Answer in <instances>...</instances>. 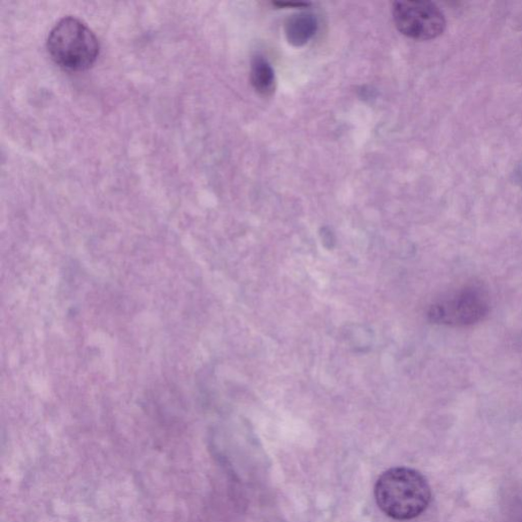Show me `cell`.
Listing matches in <instances>:
<instances>
[{
    "label": "cell",
    "mask_w": 522,
    "mask_h": 522,
    "mask_svg": "<svg viewBox=\"0 0 522 522\" xmlns=\"http://www.w3.org/2000/svg\"><path fill=\"white\" fill-rule=\"evenodd\" d=\"M344 338L356 351H364L366 348H370L373 341L371 329H367L362 325L347 327Z\"/></svg>",
    "instance_id": "cell-7"
},
{
    "label": "cell",
    "mask_w": 522,
    "mask_h": 522,
    "mask_svg": "<svg viewBox=\"0 0 522 522\" xmlns=\"http://www.w3.org/2000/svg\"><path fill=\"white\" fill-rule=\"evenodd\" d=\"M250 80L253 88L259 94L268 96L274 91V72L268 61L263 57L252 60Z\"/></svg>",
    "instance_id": "cell-6"
},
{
    "label": "cell",
    "mask_w": 522,
    "mask_h": 522,
    "mask_svg": "<svg viewBox=\"0 0 522 522\" xmlns=\"http://www.w3.org/2000/svg\"><path fill=\"white\" fill-rule=\"evenodd\" d=\"M318 29V21L313 14L302 13L292 15L285 26L288 41L294 46L309 42Z\"/></svg>",
    "instance_id": "cell-5"
},
{
    "label": "cell",
    "mask_w": 522,
    "mask_h": 522,
    "mask_svg": "<svg viewBox=\"0 0 522 522\" xmlns=\"http://www.w3.org/2000/svg\"><path fill=\"white\" fill-rule=\"evenodd\" d=\"M393 19L403 35L416 40H435L444 33L447 24L440 7L426 0L394 3Z\"/></svg>",
    "instance_id": "cell-4"
},
{
    "label": "cell",
    "mask_w": 522,
    "mask_h": 522,
    "mask_svg": "<svg viewBox=\"0 0 522 522\" xmlns=\"http://www.w3.org/2000/svg\"><path fill=\"white\" fill-rule=\"evenodd\" d=\"M489 310L486 291L478 286H465L429 306L428 318L433 324L464 328L478 324Z\"/></svg>",
    "instance_id": "cell-3"
},
{
    "label": "cell",
    "mask_w": 522,
    "mask_h": 522,
    "mask_svg": "<svg viewBox=\"0 0 522 522\" xmlns=\"http://www.w3.org/2000/svg\"><path fill=\"white\" fill-rule=\"evenodd\" d=\"M375 501L388 517L410 520L424 513L432 500V490L419 472L394 467L383 472L374 487Z\"/></svg>",
    "instance_id": "cell-1"
},
{
    "label": "cell",
    "mask_w": 522,
    "mask_h": 522,
    "mask_svg": "<svg viewBox=\"0 0 522 522\" xmlns=\"http://www.w3.org/2000/svg\"><path fill=\"white\" fill-rule=\"evenodd\" d=\"M50 56L60 68L80 72L94 66L99 55V42L86 22L75 17L59 20L48 40Z\"/></svg>",
    "instance_id": "cell-2"
}]
</instances>
